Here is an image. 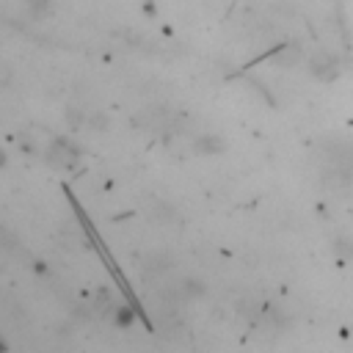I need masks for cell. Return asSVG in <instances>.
Instances as JSON below:
<instances>
[{"label": "cell", "mask_w": 353, "mask_h": 353, "mask_svg": "<svg viewBox=\"0 0 353 353\" xmlns=\"http://www.w3.org/2000/svg\"><path fill=\"white\" fill-rule=\"evenodd\" d=\"M25 8L33 14V17H47L52 11V0H25Z\"/></svg>", "instance_id": "cell-1"}, {"label": "cell", "mask_w": 353, "mask_h": 353, "mask_svg": "<svg viewBox=\"0 0 353 353\" xmlns=\"http://www.w3.org/2000/svg\"><path fill=\"white\" fill-rule=\"evenodd\" d=\"M11 77H14L11 66H8V63H0V88H6V85L11 83Z\"/></svg>", "instance_id": "cell-2"}]
</instances>
